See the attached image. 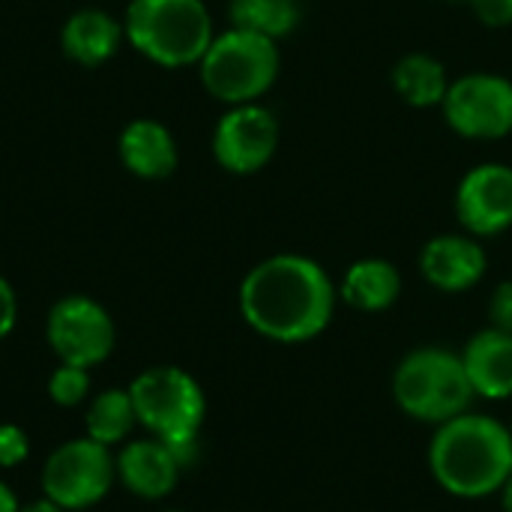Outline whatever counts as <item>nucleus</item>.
Instances as JSON below:
<instances>
[{
  "label": "nucleus",
  "mask_w": 512,
  "mask_h": 512,
  "mask_svg": "<svg viewBox=\"0 0 512 512\" xmlns=\"http://www.w3.org/2000/svg\"><path fill=\"white\" fill-rule=\"evenodd\" d=\"M18 321V297H15V288L0 276V342L12 333Z\"/></svg>",
  "instance_id": "nucleus-25"
},
{
  "label": "nucleus",
  "mask_w": 512,
  "mask_h": 512,
  "mask_svg": "<svg viewBox=\"0 0 512 512\" xmlns=\"http://www.w3.org/2000/svg\"><path fill=\"white\" fill-rule=\"evenodd\" d=\"M129 396L138 426L150 438L165 441L180 465L189 468L198 456V435L207 414L201 384L180 366H153L129 384Z\"/></svg>",
  "instance_id": "nucleus-4"
},
{
  "label": "nucleus",
  "mask_w": 512,
  "mask_h": 512,
  "mask_svg": "<svg viewBox=\"0 0 512 512\" xmlns=\"http://www.w3.org/2000/svg\"><path fill=\"white\" fill-rule=\"evenodd\" d=\"M210 150L222 171L237 177L258 174L279 150V120L261 102L228 105L213 126Z\"/></svg>",
  "instance_id": "nucleus-10"
},
{
  "label": "nucleus",
  "mask_w": 512,
  "mask_h": 512,
  "mask_svg": "<svg viewBox=\"0 0 512 512\" xmlns=\"http://www.w3.org/2000/svg\"><path fill=\"white\" fill-rule=\"evenodd\" d=\"M453 3H459V0H453Z\"/></svg>",
  "instance_id": "nucleus-30"
},
{
  "label": "nucleus",
  "mask_w": 512,
  "mask_h": 512,
  "mask_svg": "<svg viewBox=\"0 0 512 512\" xmlns=\"http://www.w3.org/2000/svg\"><path fill=\"white\" fill-rule=\"evenodd\" d=\"M45 339L60 363L93 369L111 357L117 345V327L99 300L87 294H66L48 309Z\"/></svg>",
  "instance_id": "nucleus-8"
},
{
  "label": "nucleus",
  "mask_w": 512,
  "mask_h": 512,
  "mask_svg": "<svg viewBox=\"0 0 512 512\" xmlns=\"http://www.w3.org/2000/svg\"><path fill=\"white\" fill-rule=\"evenodd\" d=\"M90 369H81V366H69V363H60L51 378H48V396L54 405L60 408H75L81 402H87L90 396Z\"/></svg>",
  "instance_id": "nucleus-21"
},
{
  "label": "nucleus",
  "mask_w": 512,
  "mask_h": 512,
  "mask_svg": "<svg viewBox=\"0 0 512 512\" xmlns=\"http://www.w3.org/2000/svg\"><path fill=\"white\" fill-rule=\"evenodd\" d=\"M279 45L252 30L228 27L213 36L198 63L204 90L225 105L261 102L279 78Z\"/></svg>",
  "instance_id": "nucleus-6"
},
{
  "label": "nucleus",
  "mask_w": 512,
  "mask_h": 512,
  "mask_svg": "<svg viewBox=\"0 0 512 512\" xmlns=\"http://www.w3.org/2000/svg\"><path fill=\"white\" fill-rule=\"evenodd\" d=\"M429 471L453 498L480 501L498 495L512 474L510 426L474 411L435 426L429 444Z\"/></svg>",
  "instance_id": "nucleus-2"
},
{
  "label": "nucleus",
  "mask_w": 512,
  "mask_h": 512,
  "mask_svg": "<svg viewBox=\"0 0 512 512\" xmlns=\"http://www.w3.org/2000/svg\"><path fill=\"white\" fill-rule=\"evenodd\" d=\"M231 27L252 30L279 42L291 36L300 24V3L297 0H231L228 3Z\"/></svg>",
  "instance_id": "nucleus-20"
},
{
  "label": "nucleus",
  "mask_w": 512,
  "mask_h": 512,
  "mask_svg": "<svg viewBox=\"0 0 512 512\" xmlns=\"http://www.w3.org/2000/svg\"><path fill=\"white\" fill-rule=\"evenodd\" d=\"M339 288L309 255L279 252L258 261L240 282V315L264 339L300 345L321 336L336 312Z\"/></svg>",
  "instance_id": "nucleus-1"
},
{
  "label": "nucleus",
  "mask_w": 512,
  "mask_h": 512,
  "mask_svg": "<svg viewBox=\"0 0 512 512\" xmlns=\"http://www.w3.org/2000/svg\"><path fill=\"white\" fill-rule=\"evenodd\" d=\"M510 432H512V423H510Z\"/></svg>",
  "instance_id": "nucleus-31"
},
{
  "label": "nucleus",
  "mask_w": 512,
  "mask_h": 512,
  "mask_svg": "<svg viewBox=\"0 0 512 512\" xmlns=\"http://www.w3.org/2000/svg\"><path fill=\"white\" fill-rule=\"evenodd\" d=\"M489 270V255L483 243L471 234H438L420 252L423 279L444 294H462L483 282Z\"/></svg>",
  "instance_id": "nucleus-12"
},
{
  "label": "nucleus",
  "mask_w": 512,
  "mask_h": 512,
  "mask_svg": "<svg viewBox=\"0 0 512 512\" xmlns=\"http://www.w3.org/2000/svg\"><path fill=\"white\" fill-rule=\"evenodd\" d=\"M30 456V438L15 423H0V468H18Z\"/></svg>",
  "instance_id": "nucleus-22"
},
{
  "label": "nucleus",
  "mask_w": 512,
  "mask_h": 512,
  "mask_svg": "<svg viewBox=\"0 0 512 512\" xmlns=\"http://www.w3.org/2000/svg\"><path fill=\"white\" fill-rule=\"evenodd\" d=\"M456 219L465 234L486 240L512 228V168L504 162L474 165L456 186Z\"/></svg>",
  "instance_id": "nucleus-11"
},
{
  "label": "nucleus",
  "mask_w": 512,
  "mask_h": 512,
  "mask_svg": "<svg viewBox=\"0 0 512 512\" xmlns=\"http://www.w3.org/2000/svg\"><path fill=\"white\" fill-rule=\"evenodd\" d=\"M18 512H66V510H63V507H57L51 498H45V495H42L39 501H30V504H24V507H21Z\"/></svg>",
  "instance_id": "nucleus-27"
},
{
  "label": "nucleus",
  "mask_w": 512,
  "mask_h": 512,
  "mask_svg": "<svg viewBox=\"0 0 512 512\" xmlns=\"http://www.w3.org/2000/svg\"><path fill=\"white\" fill-rule=\"evenodd\" d=\"M390 81L402 96V102L411 108H441L450 90L447 66L426 51H411L399 57L390 72Z\"/></svg>",
  "instance_id": "nucleus-18"
},
{
  "label": "nucleus",
  "mask_w": 512,
  "mask_h": 512,
  "mask_svg": "<svg viewBox=\"0 0 512 512\" xmlns=\"http://www.w3.org/2000/svg\"><path fill=\"white\" fill-rule=\"evenodd\" d=\"M489 321L498 330L512 333V279L501 282L489 297Z\"/></svg>",
  "instance_id": "nucleus-23"
},
{
  "label": "nucleus",
  "mask_w": 512,
  "mask_h": 512,
  "mask_svg": "<svg viewBox=\"0 0 512 512\" xmlns=\"http://www.w3.org/2000/svg\"><path fill=\"white\" fill-rule=\"evenodd\" d=\"M18 510H21V504H18L15 492L0 480V512H18Z\"/></svg>",
  "instance_id": "nucleus-26"
},
{
  "label": "nucleus",
  "mask_w": 512,
  "mask_h": 512,
  "mask_svg": "<svg viewBox=\"0 0 512 512\" xmlns=\"http://www.w3.org/2000/svg\"><path fill=\"white\" fill-rule=\"evenodd\" d=\"M165 512H186V510H165Z\"/></svg>",
  "instance_id": "nucleus-29"
},
{
  "label": "nucleus",
  "mask_w": 512,
  "mask_h": 512,
  "mask_svg": "<svg viewBox=\"0 0 512 512\" xmlns=\"http://www.w3.org/2000/svg\"><path fill=\"white\" fill-rule=\"evenodd\" d=\"M117 480L114 450L93 438H72L60 444L42 468V495L66 512L90 510Z\"/></svg>",
  "instance_id": "nucleus-7"
},
{
  "label": "nucleus",
  "mask_w": 512,
  "mask_h": 512,
  "mask_svg": "<svg viewBox=\"0 0 512 512\" xmlns=\"http://www.w3.org/2000/svg\"><path fill=\"white\" fill-rule=\"evenodd\" d=\"M447 126L468 141H498L512 132V81L498 72H468L450 81L441 102Z\"/></svg>",
  "instance_id": "nucleus-9"
},
{
  "label": "nucleus",
  "mask_w": 512,
  "mask_h": 512,
  "mask_svg": "<svg viewBox=\"0 0 512 512\" xmlns=\"http://www.w3.org/2000/svg\"><path fill=\"white\" fill-rule=\"evenodd\" d=\"M501 507H504V512H512V474L507 477V483L501 486Z\"/></svg>",
  "instance_id": "nucleus-28"
},
{
  "label": "nucleus",
  "mask_w": 512,
  "mask_h": 512,
  "mask_svg": "<svg viewBox=\"0 0 512 512\" xmlns=\"http://www.w3.org/2000/svg\"><path fill=\"white\" fill-rule=\"evenodd\" d=\"M123 42V18H114L108 9L99 6H84L72 12L60 27V51L84 69L105 66Z\"/></svg>",
  "instance_id": "nucleus-15"
},
{
  "label": "nucleus",
  "mask_w": 512,
  "mask_h": 512,
  "mask_svg": "<svg viewBox=\"0 0 512 512\" xmlns=\"http://www.w3.org/2000/svg\"><path fill=\"white\" fill-rule=\"evenodd\" d=\"M393 399L411 420L441 426L471 411L477 396L462 354L441 345H423L399 360L393 372Z\"/></svg>",
  "instance_id": "nucleus-5"
},
{
  "label": "nucleus",
  "mask_w": 512,
  "mask_h": 512,
  "mask_svg": "<svg viewBox=\"0 0 512 512\" xmlns=\"http://www.w3.org/2000/svg\"><path fill=\"white\" fill-rule=\"evenodd\" d=\"M126 42L162 69L198 66L216 27L204 0H129L123 12Z\"/></svg>",
  "instance_id": "nucleus-3"
},
{
  "label": "nucleus",
  "mask_w": 512,
  "mask_h": 512,
  "mask_svg": "<svg viewBox=\"0 0 512 512\" xmlns=\"http://www.w3.org/2000/svg\"><path fill=\"white\" fill-rule=\"evenodd\" d=\"M138 426L135 417V405L126 390H102L90 399L87 405V417H84V435L105 444V447H120L129 441L132 429Z\"/></svg>",
  "instance_id": "nucleus-19"
},
{
  "label": "nucleus",
  "mask_w": 512,
  "mask_h": 512,
  "mask_svg": "<svg viewBox=\"0 0 512 512\" xmlns=\"http://www.w3.org/2000/svg\"><path fill=\"white\" fill-rule=\"evenodd\" d=\"M402 294V273L387 258H360L354 261L339 285V297L357 312H387Z\"/></svg>",
  "instance_id": "nucleus-17"
},
{
  "label": "nucleus",
  "mask_w": 512,
  "mask_h": 512,
  "mask_svg": "<svg viewBox=\"0 0 512 512\" xmlns=\"http://www.w3.org/2000/svg\"><path fill=\"white\" fill-rule=\"evenodd\" d=\"M114 459H117V480L141 501L168 498L183 474L177 453L165 441L150 435L120 444Z\"/></svg>",
  "instance_id": "nucleus-13"
},
{
  "label": "nucleus",
  "mask_w": 512,
  "mask_h": 512,
  "mask_svg": "<svg viewBox=\"0 0 512 512\" xmlns=\"http://www.w3.org/2000/svg\"><path fill=\"white\" fill-rule=\"evenodd\" d=\"M468 3L486 27H510L512 24V0H468Z\"/></svg>",
  "instance_id": "nucleus-24"
},
{
  "label": "nucleus",
  "mask_w": 512,
  "mask_h": 512,
  "mask_svg": "<svg viewBox=\"0 0 512 512\" xmlns=\"http://www.w3.org/2000/svg\"><path fill=\"white\" fill-rule=\"evenodd\" d=\"M117 156L138 180H165L177 171L180 150L174 132L156 117H135L117 135Z\"/></svg>",
  "instance_id": "nucleus-14"
},
{
  "label": "nucleus",
  "mask_w": 512,
  "mask_h": 512,
  "mask_svg": "<svg viewBox=\"0 0 512 512\" xmlns=\"http://www.w3.org/2000/svg\"><path fill=\"white\" fill-rule=\"evenodd\" d=\"M462 363L474 396L489 402H504L512 396V333L486 327L468 339L462 348Z\"/></svg>",
  "instance_id": "nucleus-16"
}]
</instances>
